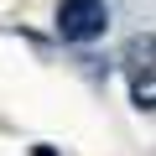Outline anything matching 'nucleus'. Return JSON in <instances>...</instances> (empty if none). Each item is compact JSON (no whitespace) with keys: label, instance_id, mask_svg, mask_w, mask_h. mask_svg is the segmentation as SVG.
<instances>
[{"label":"nucleus","instance_id":"nucleus-2","mask_svg":"<svg viewBox=\"0 0 156 156\" xmlns=\"http://www.w3.org/2000/svg\"><path fill=\"white\" fill-rule=\"evenodd\" d=\"M104 26H109V5L104 0H57V37L62 42H94V37H104Z\"/></svg>","mask_w":156,"mask_h":156},{"label":"nucleus","instance_id":"nucleus-1","mask_svg":"<svg viewBox=\"0 0 156 156\" xmlns=\"http://www.w3.org/2000/svg\"><path fill=\"white\" fill-rule=\"evenodd\" d=\"M120 68H125L130 99L140 109H156V31H135L120 47Z\"/></svg>","mask_w":156,"mask_h":156}]
</instances>
